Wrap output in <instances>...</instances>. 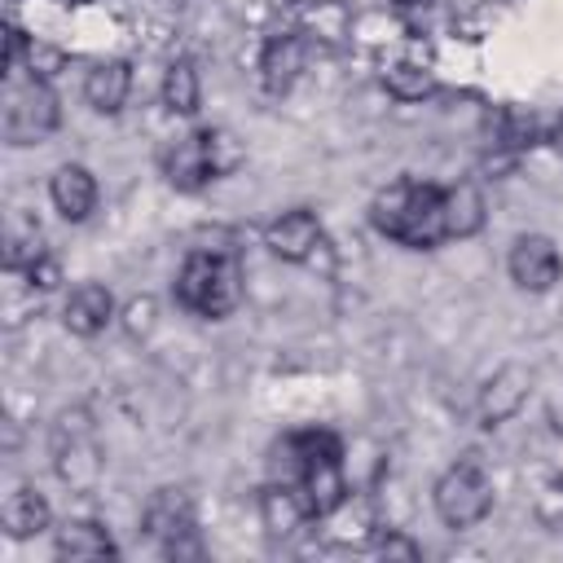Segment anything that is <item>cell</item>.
Instances as JSON below:
<instances>
[{"instance_id":"cell-15","label":"cell","mask_w":563,"mask_h":563,"mask_svg":"<svg viewBox=\"0 0 563 563\" xmlns=\"http://www.w3.org/2000/svg\"><path fill=\"white\" fill-rule=\"evenodd\" d=\"M255 515H260V528H264L268 541H290V537L312 519L308 506H303V497H299V488L286 484V479H268V484L260 488Z\"/></svg>"},{"instance_id":"cell-13","label":"cell","mask_w":563,"mask_h":563,"mask_svg":"<svg viewBox=\"0 0 563 563\" xmlns=\"http://www.w3.org/2000/svg\"><path fill=\"white\" fill-rule=\"evenodd\" d=\"M97 176L84 167V163H57L53 176H48V202L53 211L66 220V224H84L92 211H97Z\"/></svg>"},{"instance_id":"cell-19","label":"cell","mask_w":563,"mask_h":563,"mask_svg":"<svg viewBox=\"0 0 563 563\" xmlns=\"http://www.w3.org/2000/svg\"><path fill=\"white\" fill-rule=\"evenodd\" d=\"M53 554L57 559H114L119 541L101 519H66L53 532Z\"/></svg>"},{"instance_id":"cell-10","label":"cell","mask_w":563,"mask_h":563,"mask_svg":"<svg viewBox=\"0 0 563 563\" xmlns=\"http://www.w3.org/2000/svg\"><path fill=\"white\" fill-rule=\"evenodd\" d=\"M308 70V35L303 31H277L260 48V88L268 97H286L299 75Z\"/></svg>"},{"instance_id":"cell-5","label":"cell","mask_w":563,"mask_h":563,"mask_svg":"<svg viewBox=\"0 0 563 563\" xmlns=\"http://www.w3.org/2000/svg\"><path fill=\"white\" fill-rule=\"evenodd\" d=\"M431 506H435L440 523L453 532L484 523L493 510V484H488L484 466L475 457H462L449 471H440V479L431 484Z\"/></svg>"},{"instance_id":"cell-7","label":"cell","mask_w":563,"mask_h":563,"mask_svg":"<svg viewBox=\"0 0 563 563\" xmlns=\"http://www.w3.org/2000/svg\"><path fill=\"white\" fill-rule=\"evenodd\" d=\"M295 488L308 506L312 519H330L347 506L352 488H347V471H343V449H325V453H312L303 462V471L295 475Z\"/></svg>"},{"instance_id":"cell-14","label":"cell","mask_w":563,"mask_h":563,"mask_svg":"<svg viewBox=\"0 0 563 563\" xmlns=\"http://www.w3.org/2000/svg\"><path fill=\"white\" fill-rule=\"evenodd\" d=\"M141 528H145V537L158 541V545H172V541H180L185 532H198V528H194V501H189V493L176 488V484L154 488L150 501H145V510H141Z\"/></svg>"},{"instance_id":"cell-25","label":"cell","mask_w":563,"mask_h":563,"mask_svg":"<svg viewBox=\"0 0 563 563\" xmlns=\"http://www.w3.org/2000/svg\"><path fill=\"white\" fill-rule=\"evenodd\" d=\"M119 325H123V334L128 339H150L154 334V325H158V299L154 295H132L123 308H119Z\"/></svg>"},{"instance_id":"cell-2","label":"cell","mask_w":563,"mask_h":563,"mask_svg":"<svg viewBox=\"0 0 563 563\" xmlns=\"http://www.w3.org/2000/svg\"><path fill=\"white\" fill-rule=\"evenodd\" d=\"M172 290H176V303L185 312L207 317V321H224L242 303L238 251H198V246H189Z\"/></svg>"},{"instance_id":"cell-12","label":"cell","mask_w":563,"mask_h":563,"mask_svg":"<svg viewBox=\"0 0 563 563\" xmlns=\"http://www.w3.org/2000/svg\"><path fill=\"white\" fill-rule=\"evenodd\" d=\"M440 220H444V242H471L488 224V198L479 180H453L440 189Z\"/></svg>"},{"instance_id":"cell-22","label":"cell","mask_w":563,"mask_h":563,"mask_svg":"<svg viewBox=\"0 0 563 563\" xmlns=\"http://www.w3.org/2000/svg\"><path fill=\"white\" fill-rule=\"evenodd\" d=\"M202 132V158H207V176L211 180H229L246 167V145L229 132V128H198Z\"/></svg>"},{"instance_id":"cell-4","label":"cell","mask_w":563,"mask_h":563,"mask_svg":"<svg viewBox=\"0 0 563 563\" xmlns=\"http://www.w3.org/2000/svg\"><path fill=\"white\" fill-rule=\"evenodd\" d=\"M53 471L66 488L75 493H92L101 484V444H97V427L88 418V409H62L53 422Z\"/></svg>"},{"instance_id":"cell-29","label":"cell","mask_w":563,"mask_h":563,"mask_svg":"<svg viewBox=\"0 0 563 563\" xmlns=\"http://www.w3.org/2000/svg\"><path fill=\"white\" fill-rule=\"evenodd\" d=\"M374 554H383V559H400V563H418V559H422V545H418L409 532L387 528V532L374 537Z\"/></svg>"},{"instance_id":"cell-8","label":"cell","mask_w":563,"mask_h":563,"mask_svg":"<svg viewBox=\"0 0 563 563\" xmlns=\"http://www.w3.org/2000/svg\"><path fill=\"white\" fill-rule=\"evenodd\" d=\"M506 273L519 290L528 295H545L563 282V255L554 246V238L545 233H519L506 251Z\"/></svg>"},{"instance_id":"cell-6","label":"cell","mask_w":563,"mask_h":563,"mask_svg":"<svg viewBox=\"0 0 563 563\" xmlns=\"http://www.w3.org/2000/svg\"><path fill=\"white\" fill-rule=\"evenodd\" d=\"M264 246L282 264H308V268H321L325 277L334 273V246H330V238L321 229V216L308 211V207L273 216L264 224Z\"/></svg>"},{"instance_id":"cell-28","label":"cell","mask_w":563,"mask_h":563,"mask_svg":"<svg viewBox=\"0 0 563 563\" xmlns=\"http://www.w3.org/2000/svg\"><path fill=\"white\" fill-rule=\"evenodd\" d=\"M18 282L26 286V290H40V295H48V290H57L62 286V260L53 255V251H44L26 273H18Z\"/></svg>"},{"instance_id":"cell-21","label":"cell","mask_w":563,"mask_h":563,"mask_svg":"<svg viewBox=\"0 0 563 563\" xmlns=\"http://www.w3.org/2000/svg\"><path fill=\"white\" fill-rule=\"evenodd\" d=\"M383 88H387V97H396V101H427V97H435V75L422 66V62H413V57H396V62H387L383 66Z\"/></svg>"},{"instance_id":"cell-1","label":"cell","mask_w":563,"mask_h":563,"mask_svg":"<svg viewBox=\"0 0 563 563\" xmlns=\"http://www.w3.org/2000/svg\"><path fill=\"white\" fill-rule=\"evenodd\" d=\"M369 224L405 246V251H435L444 242V220H440V185L427 180H391L374 194L369 202Z\"/></svg>"},{"instance_id":"cell-18","label":"cell","mask_w":563,"mask_h":563,"mask_svg":"<svg viewBox=\"0 0 563 563\" xmlns=\"http://www.w3.org/2000/svg\"><path fill=\"white\" fill-rule=\"evenodd\" d=\"M163 180L180 194H198L202 185H211L207 176V158H202V132H185L163 150Z\"/></svg>"},{"instance_id":"cell-27","label":"cell","mask_w":563,"mask_h":563,"mask_svg":"<svg viewBox=\"0 0 563 563\" xmlns=\"http://www.w3.org/2000/svg\"><path fill=\"white\" fill-rule=\"evenodd\" d=\"M62 66H66V53H62L57 44H44V40H35V35H31V48H26L22 70H26V75H35V79H57V75H62Z\"/></svg>"},{"instance_id":"cell-24","label":"cell","mask_w":563,"mask_h":563,"mask_svg":"<svg viewBox=\"0 0 563 563\" xmlns=\"http://www.w3.org/2000/svg\"><path fill=\"white\" fill-rule=\"evenodd\" d=\"M44 251H48V246H44V238H40V224L9 229V238H4V268L18 277V273H26Z\"/></svg>"},{"instance_id":"cell-3","label":"cell","mask_w":563,"mask_h":563,"mask_svg":"<svg viewBox=\"0 0 563 563\" xmlns=\"http://www.w3.org/2000/svg\"><path fill=\"white\" fill-rule=\"evenodd\" d=\"M62 128V97L53 79L18 75L4 88V145H35Z\"/></svg>"},{"instance_id":"cell-20","label":"cell","mask_w":563,"mask_h":563,"mask_svg":"<svg viewBox=\"0 0 563 563\" xmlns=\"http://www.w3.org/2000/svg\"><path fill=\"white\" fill-rule=\"evenodd\" d=\"M158 97H163L167 114H176V119H194L198 114V106H202V79H198L194 57H172L163 66Z\"/></svg>"},{"instance_id":"cell-30","label":"cell","mask_w":563,"mask_h":563,"mask_svg":"<svg viewBox=\"0 0 563 563\" xmlns=\"http://www.w3.org/2000/svg\"><path fill=\"white\" fill-rule=\"evenodd\" d=\"M545 145H550V150L563 158V114H554V123L545 128Z\"/></svg>"},{"instance_id":"cell-17","label":"cell","mask_w":563,"mask_h":563,"mask_svg":"<svg viewBox=\"0 0 563 563\" xmlns=\"http://www.w3.org/2000/svg\"><path fill=\"white\" fill-rule=\"evenodd\" d=\"M0 523L13 541H31L40 532L53 528V506L48 497L35 488V484H18L9 497H4V510H0Z\"/></svg>"},{"instance_id":"cell-23","label":"cell","mask_w":563,"mask_h":563,"mask_svg":"<svg viewBox=\"0 0 563 563\" xmlns=\"http://www.w3.org/2000/svg\"><path fill=\"white\" fill-rule=\"evenodd\" d=\"M537 141H545V132H541V123H537V114L532 110H519V106H506V110H497V150H506L510 158H519L523 150H532Z\"/></svg>"},{"instance_id":"cell-16","label":"cell","mask_w":563,"mask_h":563,"mask_svg":"<svg viewBox=\"0 0 563 563\" xmlns=\"http://www.w3.org/2000/svg\"><path fill=\"white\" fill-rule=\"evenodd\" d=\"M128 92H132V62L101 57V62H92L84 70V101L97 114H119L128 106Z\"/></svg>"},{"instance_id":"cell-31","label":"cell","mask_w":563,"mask_h":563,"mask_svg":"<svg viewBox=\"0 0 563 563\" xmlns=\"http://www.w3.org/2000/svg\"><path fill=\"white\" fill-rule=\"evenodd\" d=\"M396 4H418V0H396Z\"/></svg>"},{"instance_id":"cell-11","label":"cell","mask_w":563,"mask_h":563,"mask_svg":"<svg viewBox=\"0 0 563 563\" xmlns=\"http://www.w3.org/2000/svg\"><path fill=\"white\" fill-rule=\"evenodd\" d=\"M110 321H119V303H114V290L106 282H79V286H70V295L62 303V325L75 339H97Z\"/></svg>"},{"instance_id":"cell-9","label":"cell","mask_w":563,"mask_h":563,"mask_svg":"<svg viewBox=\"0 0 563 563\" xmlns=\"http://www.w3.org/2000/svg\"><path fill=\"white\" fill-rule=\"evenodd\" d=\"M532 383H537L532 365H523V361H506V365H497V369L484 378L479 400H475L479 422H484V427H501V422H510V418L528 405Z\"/></svg>"},{"instance_id":"cell-26","label":"cell","mask_w":563,"mask_h":563,"mask_svg":"<svg viewBox=\"0 0 563 563\" xmlns=\"http://www.w3.org/2000/svg\"><path fill=\"white\" fill-rule=\"evenodd\" d=\"M532 515H537L541 528L563 532V475H550V479L537 488V497H532Z\"/></svg>"}]
</instances>
